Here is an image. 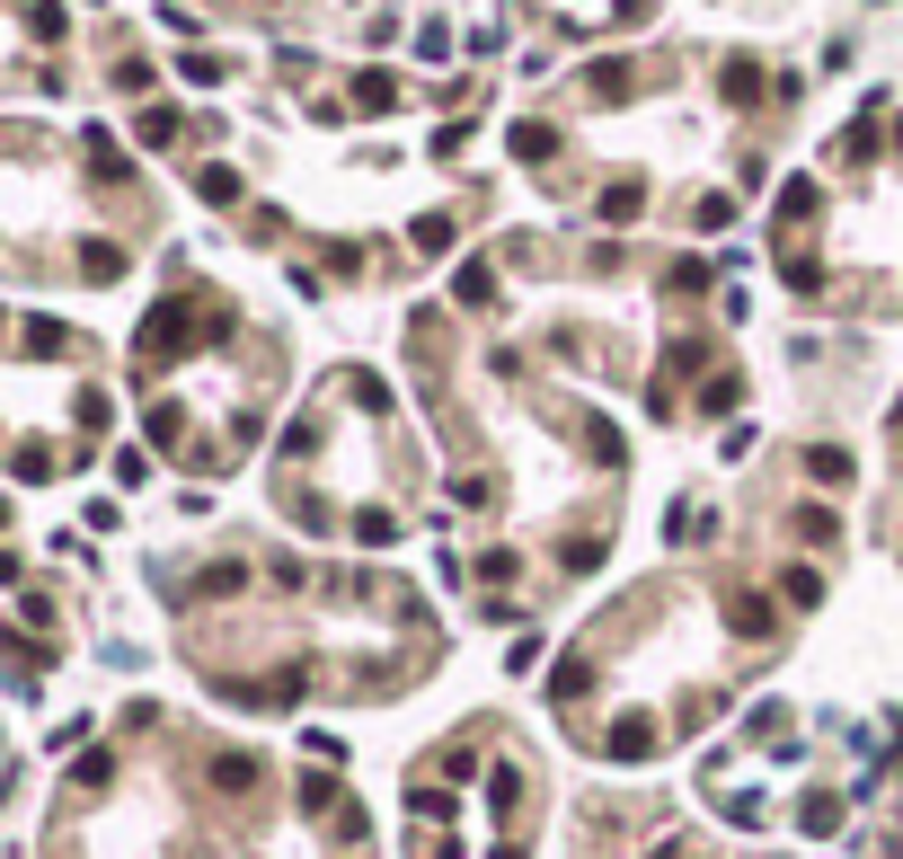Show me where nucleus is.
Masks as SVG:
<instances>
[{
	"mask_svg": "<svg viewBox=\"0 0 903 859\" xmlns=\"http://www.w3.org/2000/svg\"><path fill=\"white\" fill-rule=\"evenodd\" d=\"M611 753H620V762H638V753H656V726H647V717H629V726H611Z\"/></svg>",
	"mask_w": 903,
	"mask_h": 859,
	"instance_id": "obj_1",
	"label": "nucleus"
},
{
	"mask_svg": "<svg viewBox=\"0 0 903 859\" xmlns=\"http://www.w3.org/2000/svg\"><path fill=\"white\" fill-rule=\"evenodd\" d=\"M391 98H399V89H391V72H363V81H355V107H372V115L391 107Z\"/></svg>",
	"mask_w": 903,
	"mask_h": 859,
	"instance_id": "obj_2",
	"label": "nucleus"
},
{
	"mask_svg": "<svg viewBox=\"0 0 903 859\" xmlns=\"http://www.w3.org/2000/svg\"><path fill=\"white\" fill-rule=\"evenodd\" d=\"M806 470H815V479H851V452H832V443H815V452H806Z\"/></svg>",
	"mask_w": 903,
	"mask_h": 859,
	"instance_id": "obj_3",
	"label": "nucleus"
},
{
	"mask_svg": "<svg viewBox=\"0 0 903 859\" xmlns=\"http://www.w3.org/2000/svg\"><path fill=\"white\" fill-rule=\"evenodd\" d=\"M549 143H558L549 124H514V151H523V160H549Z\"/></svg>",
	"mask_w": 903,
	"mask_h": 859,
	"instance_id": "obj_4",
	"label": "nucleus"
},
{
	"mask_svg": "<svg viewBox=\"0 0 903 859\" xmlns=\"http://www.w3.org/2000/svg\"><path fill=\"white\" fill-rule=\"evenodd\" d=\"M727 98H735V107L762 98V72H753V62H727Z\"/></svg>",
	"mask_w": 903,
	"mask_h": 859,
	"instance_id": "obj_5",
	"label": "nucleus"
},
{
	"mask_svg": "<svg viewBox=\"0 0 903 859\" xmlns=\"http://www.w3.org/2000/svg\"><path fill=\"white\" fill-rule=\"evenodd\" d=\"M81 267H89V275H98V284H107V275H115V267H124V257H115V248H107V240H89V248H81Z\"/></svg>",
	"mask_w": 903,
	"mask_h": 859,
	"instance_id": "obj_6",
	"label": "nucleus"
},
{
	"mask_svg": "<svg viewBox=\"0 0 903 859\" xmlns=\"http://www.w3.org/2000/svg\"><path fill=\"white\" fill-rule=\"evenodd\" d=\"M762 621H770V612H762V593H735V629H744V638H762Z\"/></svg>",
	"mask_w": 903,
	"mask_h": 859,
	"instance_id": "obj_7",
	"label": "nucleus"
}]
</instances>
